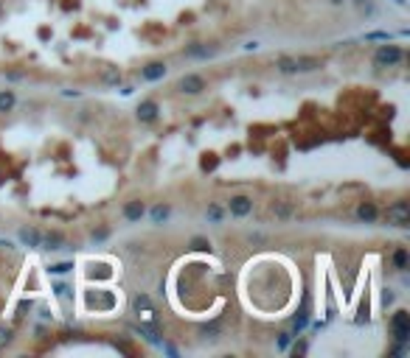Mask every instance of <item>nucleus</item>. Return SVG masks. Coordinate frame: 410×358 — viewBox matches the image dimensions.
Segmentation results:
<instances>
[{
  "label": "nucleus",
  "mask_w": 410,
  "mask_h": 358,
  "mask_svg": "<svg viewBox=\"0 0 410 358\" xmlns=\"http://www.w3.org/2000/svg\"><path fill=\"white\" fill-rule=\"evenodd\" d=\"M391 336L396 344H407L410 341V313L404 308L393 310V317H391Z\"/></svg>",
  "instance_id": "nucleus-1"
},
{
  "label": "nucleus",
  "mask_w": 410,
  "mask_h": 358,
  "mask_svg": "<svg viewBox=\"0 0 410 358\" xmlns=\"http://www.w3.org/2000/svg\"><path fill=\"white\" fill-rule=\"evenodd\" d=\"M404 62V51L399 45H380L377 54H374V65L377 67H396Z\"/></svg>",
  "instance_id": "nucleus-2"
},
{
  "label": "nucleus",
  "mask_w": 410,
  "mask_h": 358,
  "mask_svg": "<svg viewBox=\"0 0 410 358\" xmlns=\"http://www.w3.org/2000/svg\"><path fill=\"white\" fill-rule=\"evenodd\" d=\"M385 221L391 227H410V204L404 199L393 202L388 210H385Z\"/></svg>",
  "instance_id": "nucleus-3"
},
{
  "label": "nucleus",
  "mask_w": 410,
  "mask_h": 358,
  "mask_svg": "<svg viewBox=\"0 0 410 358\" xmlns=\"http://www.w3.org/2000/svg\"><path fill=\"white\" fill-rule=\"evenodd\" d=\"M228 213H231L233 218H244V215H251V213H253V199H251V196H244V193L231 196V202H228Z\"/></svg>",
  "instance_id": "nucleus-4"
},
{
  "label": "nucleus",
  "mask_w": 410,
  "mask_h": 358,
  "mask_svg": "<svg viewBox=\"0 0 410 358\" xmlns=\"http://www.w3.org/2000/svg\"><path fill=\"white\" fill-rule=\"evenodd\" d=\"M177 90H180L183 96H199L202 90H205V78H202V76H197V73H186V76L180 78Z\"/></svg>",
  "instance_id": "nucleus-5"
},
{
  "label": "nucleus",
  "mask_w": 410,
  "mask_h": 358,
  "mask_svg": "<svg viewBox=\"0 0 410 358\" xmlns=\"http://www.w3.org/2000/svg\"><path fill=\"white\" fill-rule=\"evenodd\" d=\"M214 54H217V48H211V45H205V42H191V45H186V48H183L186 59H208Z\"/></svg>",
  "instance_id": "nucleus-6"
},
{
  "label": "nucleus",
  "mask_w": 410,
  "mask_h": 358,
  "mask_svg": "<svg viewBox=\"0 0 410 358\" xmlns=\"http://www.w3.org/2000/svg\"><path fill=\"white\" fill-rule=\"evenodd\" d=\"M166 73H169L166 62H149V65L141 67V78H144V81H160Z\"/></svg>",
  "instance_id": "nucleus-7"
},
{
  "label": "nucleus",
  "mask_w": 410,
  "mask_h": 358,
  "mask_svg": "<svg viewBox=\"0 0 410 358\" xmlns=\"http://www.w3.org/2000/svg\"><path fill=\"white\" fill-rule=\"evenodd\" d=\"M121 213H124V218H127L130 224H138V221L146 215V204H144L141 199H130V202L124 204V210H121Z\"/></svg>",
  "instance_id": "nucleus-8"
},
{
  "label": "nucleus",
  "mask_w": 410,
  "mask_h": 358,
  "mask_svg": "<svg viewBox=\"0 0 410 358\" xmlns=\"http://www.w3.org/2000/svg\"><path fill=\"white\" fill-rule=\"evenodd\" d=\"M135 115H138L141 123H152L160 115V107H157V101H141L138 109H135Z\"/></svg>",
  "instance_id": "nucleus-9"
},
{
  "label": "nucleus",
  "mask_w": 410,
  "mask_h": 358,
  "mask_svg": "<svg viewBox=\"0 0 410 358\" xmlns=\"http://www.w3.org/2000/svg\"><path fill=\"white\" fill-rule=\"evenodd\" d=\"M17 238H20V244H23V246H28V249H39V241H43V233H39V230H34V227H23V230L17 233Z\"/></svg>",
  "instance_id": "nucleus-10"
},
{
  "label": "nucleus",
  "mask_w": 410,
  "mask_h": 358,
  "mask_svg": "<svg viewBox=\"0 0 410 358\" xmlns=\"http://www.w3.org/2000/svg\"><path fill=\"white\" fill-rule=\"evenodd\" d=\"M357 218L365 221V224H374V221L380 218V207H377L374 202H362V204L357 207Z\"/></svg>",
  "instance_id": "nucleus-11"
},
{
  "label": "nucleus",
  "mask_w": 410,
  "mask_h": 358,
  "mask_svg": "<svg viewBox=\"0 0 410 358\" xmlns=\"http://www.w3.org/2000/svg\"><path fill=\"white\" fill-rule=\"evenodd\" d=\"M320 67H323L320 56H295V70L298 73H312V70H320Z\"/></svg>",
  "instance_id": "nucleus-12"
},
{
  "label": "nucleus",
  "mask_w": 410,
  "mask_h": 358,
  "mask_svg": "<svg viewBox=\"0 0 410 358\" xmlns=\"http://www.w3.org/2000/svg\"><path fill=\"white\" fill-rule=\"evenodd\" d=\"M306 325H309V297H304V302H301L298 317L293 319V330H295V333H301Z\"/></svg>",
  "instance_id": "nucleus-13"
},
{
  "label": "nucleus",
  "mask_w": 410,
  "mask_h": 358,
  "mask_svg": "<svg viewBox=\"0 0 410 358\" xmlns=\"http://www.w3.org/2000/svg\"><path fill=\"white\" fill-rule=\"evenodd\" d=\"M133 330H135V333H141V336H144V341H149L152 347H160V341H163V339H160V333H157V328H149V325H135Z\"/></svg>",
  "instance_id": "nucleus-14"
},
{
  "label": "nucleus",
  "mask_w": 410,
  "mask_h": 358,
  "mask_svg": "<svg viewBox=\"0 0 410 358\" xmlns=\"http://www.w3.org/2000/svg\"><path fill=\"white\" fill-rule=\"evenodd\" d=\"M62 244H65V238H62L59 233H46V235H43V241H39V249L54 252V249H62Z\"/></svg>",
  "instance_id": "nucleus-15"
},
{
  "label": "nucleus",
  "mask_w": 410,
  "mask_h": 358,
  "mask_svg": "<svg viewBox=\"0 0 410 358\" xmlns=\"http://www.w3.org/2000/svg\"><path fill=\"white\" fill-rule=\"evenodd\" d=\"M17 104V96H14V90H0V115H6L12 112Z\"/></svg>",
  "instance_id": "nucleus-16"
},
{
  "label": "nucleus",
  "mask_w": 410,
  "mask_h": 358,
  "mask_svg": "<svg viewBox=\"0 0 410 358\" xmlns=\"http://www.w3.org/2000/svg\"><path fill=\"white\" fill-rule=\"evenodd\" d=\"M219 333H222V319H214V322H208V325L199 328V336H202V339H211V341H217Z\"/></svg>",
  "instance_id": "nucleus-17"
},
{
  "label": "nucleus",
  "mask_w": 410,
  "mask_h": 358,
  "mask_svg": "<svg viewBox=\"0 0 410 358\" xmlns=\"http://www.w3.org/2000/svg\"><path fill=\"white\" fill-rule=\"evenodd\" d=\"M169 215H172V207L169 204H155L152 207V213H149V218H152V224H163V221H169Z\"/></svg>",
  "instance_id": "nucleus-18"
},
{
  "label": "nucleus",
  "mask_w": 410,
  "mask_h": 358,
  "mask_svg": "<svg viewBox=\"0 0 410 358\" xmlns=\"http://www.w3.org/2000/svg\"><path fill=\"white\" fill-rule=\"evenodd\" d=\"M293 213H295V207H293L290 202H284V199L273 202V215H275V218H281V221H284V218H290Z\"/></svg>",
  "instance_id": "nucleus-19"
},
{
  "label": "nucleus",
  "mask_w": 410,
  "mask_h": 358,
  "mask_svg": "<svg viewBox=\"0 0 410 358\" xmlns=\"http://www.w3.org/2000/svg\"><path fill=\"white\" fill-rule=\"evenodd\" d=\"M275 67H278V73H284V76L298 73V70H295V56H278V59H275Z\"/></svg>",
  "instance_id": "nucleus-20"
},
{
  "label": "nucleus",
  "mask_w": 410,
  "mask_h": 358,
  "mask_svg": "<svg viewBox=\"0 0 410 358\" xmlns=\"http://www.w3.org/2000/svg\"><path fill=\"white\" fill-rule=\"evenodd\" d=\"M205 218H208L211 224H219V221L225 218V210H222V204L211 202V204H208V210H205Z\"/></svg>",
  "instance_id": "nucleus-21"
},
{
  "label": "nucleus",
  "mask_w": 410,
  "mask_h": 358,
  "mask_svg": "<svg viewBox=\"0 0 410 358\" xmlns=\"http://www.w3.org/2000/svg\"><path fill=\"white\" fill-rule=\"evenodd\" d=\"M393 266L399 268V272H404V268H407V249H404V246H399V249L393 252Z\"/></svg>",
  "instance_id": "nucleus-22"
},
{
  "label": "nucleus",
  "mask_w": 410,
  "mask_h": 358,
  "mask_svg": "<svg viewBox=\"0 0 410 358\" xmlns=\"http://www.w3.org/2000/svg\"><path fill=\"white\" fill-rule=\"evenodd\" d=\"M68 272H73V263L70 260H62V263L48 266V275H68Z\"/></svg>",
  "instance_id": "nucleus-23"
},
{
  "label": "nucleus",
  "mask_w": 410,
  "mask_h": 358,
  "mask_svg": "<svg viewBox=\"0 0 410 358\" xmlns=\"http://www.w3.org/2000/svg\"><path fill=\"white\" fill-rule=\"evenodd\" d=\"M365 39H368V42H391L393 34H391V31H371V34H365Z\"/></svg>",
  "instance_id": "nucleus-24"
},
{
  "label": "nucleus",
  "mask_w": 410,
  "mask_h": 358,
  "mask_svg": "<svg viewBox=\"0 0 410 358\" xmlns=\"http://www.w3.org/2000/svg\"><path fill=\"white\" fill-rule=\"evenodd\" d=\"M194 252H211V244L205 241V238H191V244H188Z\"/></svg>",
  "instance_id": "nucleus-25"
},
{
  "label": "nucleus",
  "mask_w": 410,
  "mask_h": 358,
  "mask_svg": "<svg viewBox=\"0 0 410 358\" xmlns=\"http://www.w3.org/2000/svg\"><path fill=\"white\" fill-rule=\"evenodd\" d=\"M51 291H54L59 299H68V297L73 294V288H70V286H65V283H54V288H51Z\"/></svg>",
  "instance_id": "nucleus-26"
},
{
  "label": "nucleus",
  "mask_w": 410,
  "mask_h": 358,
  "mask_svg": "<svg viewBox=\"0 0 410 358\" xmlns=\"http://www.w3.org/2000/svg\"><path fill=\"white\" fill-rule=\"evenodd\" d=\"M133 305H135V310L141 313V310H146V308H152V299H149V294H138Z\"/></svg>",
  "instance_id": "nucleus-27"
},
{
  "label": "nucleus",
  "mask_w": 410,
  "mask_h": 358,
  "mask_svg": "<svg viewBox=\"0 0 410 358\" xmlns=\"http://www.w3.org/2000/svg\"><path fill=\"white\" fill-rule=\"evenodd\" d=\"M12 339H14L12 328H3V325H0V347H6V344H12Z\"/></svg>",
  "instance_id": "nucleus-28"
},
{
  "label": "nucleus",
  "mask_w": 410,
  "mask_h": 358,
  "mask_svg": "<svg viewBox=\"0 0 410 358\" xmlns=\"http://www.w3.org/2000/svg\"><path fill=\"white\" fill-rule=\"evenodd\" d=\"M290 341H293V333H278V339H275V344H278L281 352H284L286 347H290Z\"/></svg>",
  "instance_id": "nucleus-29"
},
{
  "label": "nucleus",
  "mask_w": 410,
  "mask_h": 358,
  "mask_svg": "<svg viewBox=\"0 0 410 358\" xmlns=\"http://www.w3.org/2000/svg\"><path fill=\"white\" fill-rule=\"evenodd\" d=\"M107 238H110V230H107V227L93 230V241H96V244H101V241H107Z\"/></svg>",
  "instance_id": "nucleus-30"
},
{
  "label": "nucleus",
  "mask_w": 410,
  "mask_h": 358,
  "mask_svg": "<svg viewBox=\"0 0 410 358\" xmlns=\"http://www.w3.org/2000/svg\"><path fill=\"white\" fill-rule=\"evenodd\" d=\"M202 168H205V171H214V168H217V154H205Z\"/></svg>",
  "instance_id": "nucleus-31"
},
{
  "label": "nucleus",
  "mask_w": 410,
  "mask_h": 358,
  "mask_svg": "<svg viewBox=\"0 0 410 358\" xmlns=\"http://www.w3.org/2000/svg\"><path fill=\"white\" fill-rule=\"evenodd\" d=\"M104 81H107V84H118V81H121V70H107V73H104Z\"/></svg>",
  "instance_id": "nucleus-32"
},
{
  "label": "nucleus",
  "mask_w": 410,
  "mask_h": 358,
  "mask_svg": "<svg viewBox=\"0 0 410 358\" xmlns=\"http://www.w3.org/2000/svg\"><path fill=\"white\" fill-rule=\"evenodd\" d=\"M393 297H396V294H393V291H391V288H385V291H382V305H385V308H388V305H391V302H393Z\"/></svg>",
  "instance_id": "nucleus-33"
},
{
  "label": "nucleus",
  "mask_w": 410,
  "mask_h": 358,
  "mask_svg": "<svg viewBox=\"0 0 410 358\" xmlns=\"http://www.w3.org/2000/svg\"><path fill=\"white\" fill-rule=\"evenodd\" d=\"M293 352H295V355H304V352H306V344H304V341H298V344H295V350H293Z\"/></svg>",
  "instance_id": "nucleus-34"
},
{
  "label": "nucleus",
  "mask_w": 410,
  "mask_h": 358,
  "mask_svg": "<svg viewBox=\"0 0 410 358\" xmlns=\"http://www.w3.org/2000/svg\"><path fill=\"white\" fill-rule=\"evenodd\" d=\"M0 246H6V249H14V246H12V241H0Z\"/></svg>",
  "instance_id": "nucleus-35"
},
{
  "label": "nucleus",
  "mask_w": 410,
  "mask_h": 358,
  "mask_svg": "<svg viewBox=\"0 0 410 358\" xmlns=\"http://www.w3.org/2000/svg\"><path fill=\"white\" fill-rule=\"evenodd\" d=\"M351 3H354V6H365V3H368V0H351Z\"/></svg>",
  "instance_id": "nucleus-36"
},
{
  "label": "nucleus",
  "mask_w": 410,
  "mask_h": 358,
  "mask_svg": "<svg viewBox=\"0 0 410 358\" xmlns=\"http://www.w3.org/2000/svg\"><path fill=\"white\" fill-rule=\"evenodd\" d=\"M329 3H332V6H343V0H329Z\"/></svg>",
  "instance_id": "nucleus-37"
},
{
  "label": "nucleus",
  "mask_w": 410,
  "mask_h": 358,
  "mask_svg": "<svg viewBox=\"0 0 410 358\" xmlns=\"http://www.w3.org/2000/svg\"><path fill=\"white\" fill-rule=\"evenodd\" d=\"M393 3H396V6H407V0H393Z\"/></svg>",
  "instance_id": "nucleus-38"
}]
</instances>
